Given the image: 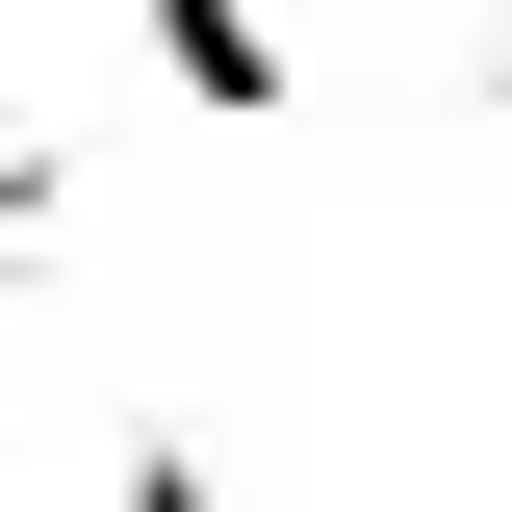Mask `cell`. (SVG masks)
Listing matches in <instances>:
<instances>
[{
	"label": "cell",
	"mask_w": 512,
	"mask_h": 512,
	"mask_svg": "<svg viewBox=\"0 0 512 512\" xmlns=\"http://www.w3.org/2000/svg\"><path fill=\"white\" fill-rule=\"evenodd\" d=\"M154 52H180V103H308V52H282V26H256V0H154Z\"/></svg>",
	"instance_id": "cell-1"
}]
</instances>
